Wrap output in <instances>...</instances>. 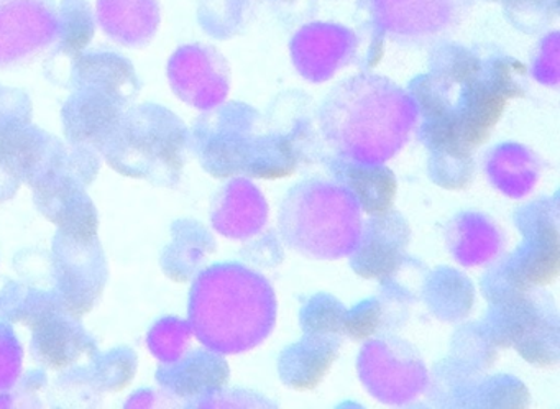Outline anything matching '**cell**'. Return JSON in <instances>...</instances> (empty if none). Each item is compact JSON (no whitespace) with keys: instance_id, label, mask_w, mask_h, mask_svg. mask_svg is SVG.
<instances>
[{"instance_id":"obj_1","label":"cell","mask_w":560,"mask_h":409,"mask_svg":"<svg viewBox=\"0 0 560 409\" xmlns=\"http://www.w3.org/2000/svg\"><path fill=\"white\" fill-rule=\"evenodd\" d=\"M416 113L401 91L382 78L339 84L320 109L327 145L349 163L383 166L395 159L416 129Z\"/></svg>"},{"instance_id":"obj_2","label":"cell","mask_w":560,"mask_h":409,"mask_svg":"<svg viewBox=\"0 0 560 409\" xmlns=\"http://www.w3.org/2000/svg\"><path fill=\"white\" fill-rule=\"evenodd\" d=\"M277 309L273 287L264 274L238 264L224 265L199 291V329L221 352H248L273 332Z\"/></svg>"},{"instance_id":"obj_3","label":"cell","mask_w":560,"mask_h":409,"mask_svg":"<svg viewBox=\"0 0 560 409\" xmlns=\"http://www.w3.org/2000/svg\"><path fill=\"white\" fill-rule=\"evenodd\" d=\"M284 244L313 260L352 257L363 234V209L342 183L304 179L284 196L278 214Z\"/></svg>"},{"instance_id":"obj_4","label":"cell","mask_w":560,"mask_h":409,"mask_svg":"<svg viewBox=\"0 0 560 409\" xmlns=\"http://www.w3.org/2000/svg\"><path fill=\"white\" fill-rule=\"evenodd\" d=\"M359 373L373 398L386 405H406L419 398L428 383L424 363L409 349L372 342L362 350Z\"/></svg>"},{"instance_id":"obj_5","label":"cell","mask_w":560,"mask_h":409,"mask_svg":"<svg viewBox=\"0 0 560 409\" xmlns=\"http://www.w3.org/2000/svg\"><path fill=\"white\" fill-rule=\"evenodd\" d=\"M57 28V14L48 0H0V67L44 50Z\"/></svg>"},{"instance_id":"obj_6","label":"cell","mask_w":560,"mask_h":409,"mask_svg":"<svg viewBox=\"0 0 560 409\" xmlns=\"http://www.w3.org/2000/svg\"><path fill=\"white\" fill-rule=\"evenodd\" d=\"M452 258L465 268L485 267L500 257L504 235L497 222L480 212H462L445 229Z\"/></svg>"},{"instance_id":"obj_7","label":"cell","mask_w":560,"mask_h":409,"mask_svg":"<svg viewBox=\"0 0 560 409\" xmlns=\"http://www.w3.org/2000/svg\"><path fill=\"white\" fill-rule=\"evenodd\" d=\"M485 175L494 189L511 199L526 198L540 179V163L520 143H501L488 152Z\"/></svg>"},{"instance_id":"obj_8","label":"cell","mask_w":560,"mask_h":409,"mask_svg":"<svg viewBox=\"0 0 560 409\" xmlns=\"http://www.w3.org/2000/svg\"><path fill=\"white\" fill-rule=\"evenodd\" d=\"M268 221V206L257 186L238 179L231 186L225 202V234L245 241L264 231Z\"/></svg>"}]
</instances>
